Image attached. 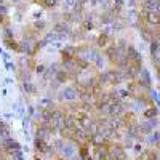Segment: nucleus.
I'll return each mask as SVG.
<instances>
[{"instance_id":"nucleus-2","label":"nucleus","mask_w":160,"mask_h":160,"mask_svg":"<svg viewBox=\"0 0 160 160\" xmlns=\"http://www.w3.org/2000/svg\"><path fill=\"white\" fill-rule=\"evenodd\" d=\"M146 19H148L151 24H157L158 22V11H149Z\"/></svg>"},{"instance_id":"nucleus-6","label":"nucleus","mask_w":160,"mask_h":160,"mask_svg":"<svg viewBox=\"0 0 160 160\" xmlns=\"http://www.w3.org/2000/svg\"><path fill=\"white\" fill-rule=\"evenodd\" d=\"M13 2H19V0H13Z\"/></svg>"},{"instance_id":"nucleus-3","label":"nucleus","mask_w":160,"mask_h":160,"mask_svg":"<svg viewBox=\"0 0 160 160\" xmlns=\"http://www.w3.org/2000/svg\"><path fill=\"white\" fill-rule=\"evenodd\" d=\"M64 93H66V95H62V96H64L66 99H74V98H75V93H74L72 88H66Z\"/></svg>"},{"instance_id":"nucleus-1","label":"nucleus","mask_w":160,"mask_h":160,"mask_svg":"<svg viewBox=\"0 0 160 160\" xmlns=\"http://www.w3.org/2000/svg\"><path fill=\"white\" fill-rule=\"evenodd\" d=\"M144 10L148 11H158V0H148L144 3Z\"/></svg>"},{"instance_id":"nucleus-5","label":"nucleus","mask_w":160,"mask_h":160,"mask_svg":"<svg viewBox=\"0 0 160 160\" xmlns=\"http://www.w3.org/2000/svg\"><path fill=\"white\" fill-rule=\"evenodd\" d=\"M43 2H45L47 7H55L56 5V0H43Z\"/></svg>"},{"instance_id":"nucleus-4","label":"nucleus","mask_w":160,"mask_h":160,"mask_svg":"<svg viewBox=\"0 0 160 160\" xmlns=\"http://www.w3.org/2000/svg\"><path fill=\"white\" fill-rule=\"evenodd\" d=\"M74 2H75V0H64V8L66 10H71L74 7Z\"/></svg>"}]
</instances>
